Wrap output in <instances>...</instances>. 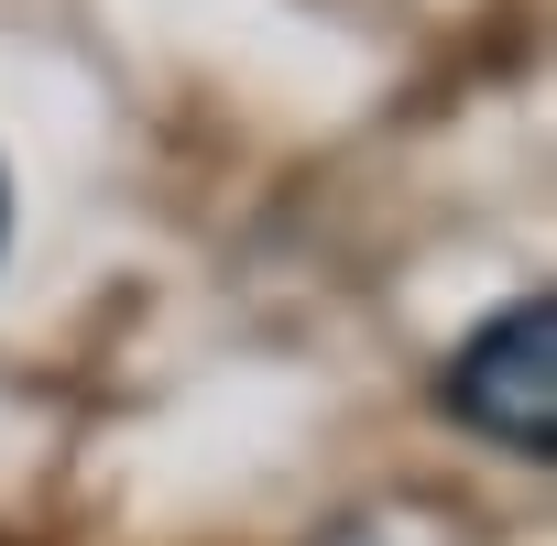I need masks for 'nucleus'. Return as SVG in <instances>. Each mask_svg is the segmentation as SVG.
Returning <instances> with one entry per match:
<instances>
[{
    "mask_svg": "<svg viewBox=\"0 0 557 546\" xmlns=\"http://www.w3.org/2000/svg\"><path fill=\"white\" fill-rule=\"evenodd\" d=\"M437 405H448L470 437L513 448V459H557V307H546V296H513L503 318H481V328L459 339Z\"/></svg>",
    "mask_w": 557,
    "mask_h": 546,
    "instance_id": "obj_1",
    "label": "nucleus"
},
{
    "mask_svg": "<svg viewBox=\"0 0 557 546\" xmlns=\"http://www.w3.org/2000/svg\"><path fill=\"white\" fill-rule=\"evenodd\" d=\"M0 240H12V186H0Z\"/></svg>",
    "mask_w": 557,
    "mask_h": 546,
    "instance_id": "obj_2",
    "label": "nucleus"
}]
</instances>
